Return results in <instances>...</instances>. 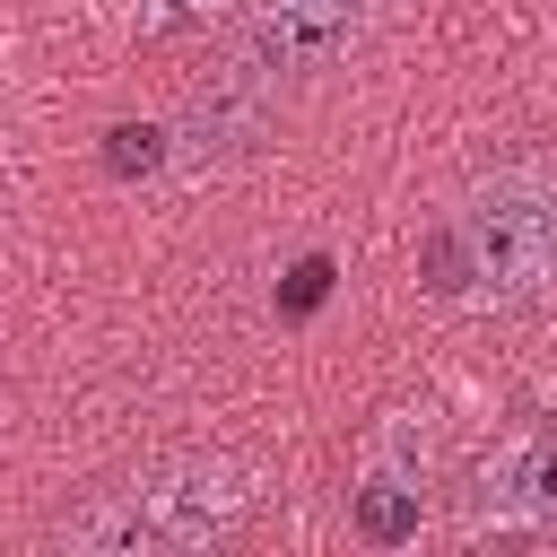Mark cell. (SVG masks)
Wrapping results in <instances>:
<instances>
[{"label": "cell", "instance_id": "6da1fadb", "mask_svg": "<svg viewBox=\"0 0 557 557\" xmlns=\"http://www.w3.org/2000/svg\"><path fill=\"white\" fill-rule=\"evenodd\" d=\"M244 522H252V479L226 453H148L122 479L87 487L52 522V540L96 557H191V548H226Z\"/></svg>", "mask_w": 557, "mask_h": 557}, {"label": "cell", "instance_id": "7a4b0ae2", "mask_svg": "<svg viewBox=\"0 0 557 557\" xmlns=\"http://www.w3.org/2000/svg\"><path fill=\"white\" fill-rule=\"evenodd\" d=\"M453 244H461V270L487 305L557 296V174L531 157L479 174V191L453 209Z\"/></svg>", "mask_w": 557, "mask_h": 557}, {"label": "cell", "instance_id": "3957f363", "mask_svg": "<svg viewBox=\"0 0 557 557\" xmlns=\"http://www.w3.org/2000/svg\"><path fill=\"white\" fill-rule=\"evenodd\" d=\"M270 131H278V70L244 44L226 70H209V78L191 87V104H183V122H174V157H183V165H235V157H252Z\"/></svg>", "mask_w": 557, "mask_h": 557}, {"label": "cell", "instance_id": "277c9868", "mask_svg": "<svg viewBox=\"0 0 557 557\" xmlns=\"http://www.w3.org/2000/svg\"><path fill=\"white\" fill-rule=\"evenodd\" d=\"M461 513L479 531H557V418H522L513 435H496L470 461Z\"/></svg>", "mask_w": 557, "mask_h": 557}, {"label": "cell", "instance_id": "5b68a950", "mask_svg": "<svg viewBox=\"0 0 557 557\" xmlns=\"http://www.w3.org/2000/svg\"><path fill=\"white\" fill-rule=\"evenodd\" d=\"M339 35H348V0H261V17H252L244 44L270 70H313V61L339 52Z\"/></svg>", "mask_w": 557, "mask_h": 557}, {"label": "cell", "instance_id": "8992f818", "mask_svg": "<svg viewBox=\"0 0 557 557\" xmlns=\"http://www.w3.org/2000/svg\"><path fill=\"white\" fill-rule=\"evenodd\" d=\"M357 540H374V548L418 540V487H409L400 470H374V479L357 487Z\"/></svg>", "mask_w": 557, "mask_h": 557}, {"label": "cell", "instance_id": "52a82bcc", "mask_svg": "<svg viewBox=\"0 0 557 557\" xmlns=\"http://www.w3.org/2000/svg\"><path fill=\"white\" fill-rule=\"evenodd\" d=\"M165 157H174V131H165V122H113V131H104V174H113V183L157 174Z\"/></svg>", "mask_w": 557, "mask_h": 557}, {"label": "cell", "instance_id": "ba28073f", "mask_svg": "<svg viewBox=\"0 0 557 557\" xmlns=\"http://www.w3.org/2000/svg\"><path fill=\"white\" fill-rule=\"evenodd\" d=\"M322 296H331V252H305V261L278 278V313H287V322H305Z\"/></svg>", "mask_w": 557, "mask_h": 557}]
</instances>
